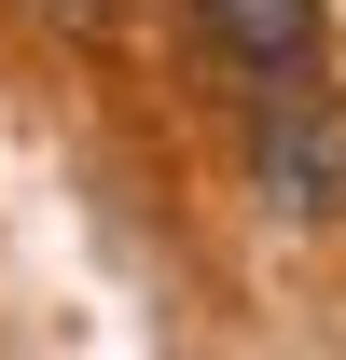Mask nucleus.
<instances>
[{
  "label": "nucleus",
  "instance_id": "f03ea898",
  "mask_svg": "<svg viewBox=\"0 0 346 360\" xmlns=\"http://www.w3.org/2000/svg\"><path fill=\"white\" fill-rule=\"evenodd\" d=\"M194 42H208L250 97H277V84H319V56H333V0H194Z\"/></svg>",
  "mask_w": 346,
  "mask_h": 360
},
{
  "label": "nucleus",
  "instance_id": "f257e3e1",
  "mask_svg": "<svg viewBox=\"0 0 346 360\" xmlns=\"http://www.w3.org/2000/svg\"><path fill=\"white\" fill-rule=\"evenodd\" d=\"M250 194L277 208V222H333L346 208V111L319 84H277L250 125Z\"/></svg>",
  "mask_w": 346,
  "mask_h": 360
},
{
  "label": "nucleus",
  "instance_id": "7ed1b4c3",
  "mask_svg": "<svg viewBox=\"0 0 346 360\" xmlns=\"http://www.w3.org/2000/svg\"><path fill=\"white\" fill-rule=\"evenodd\" d=\"M42 14H111V0H42Z\"/></svg>",
  "mask_w": 346,
  "mask_h": 360
}]
</instances>
